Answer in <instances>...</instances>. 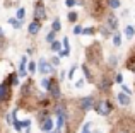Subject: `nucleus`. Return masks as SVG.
Instances as JSON below:
<instances>
[{
	"label": "nucleus",
	"mask_w": 135,
	"mask_h": 133,
	"mask_svg": "<svg viewBox=\"0 0 135 133\" xmlns=\"http://www.w3.org/2000/svg\"><path fill=\"white\" fill-rule=\"evenodd\" d=\"M94 111L99 116H108L113 111V103L109 99H99V101H96V104H94Z\"/></svg>",
	"instance_id": "f257e3e1"
},
{
	"label": "nucleus",
	"mask_w": 135,
	"mask_h": 133,
	"mask_svg": "<svg viewBox=\"0 0 135 133\" xmlns=\"http://www.w3.org/2000/svg\"><path fill=\"white\" fill-rule=\"evenodd\" d=\"M94 104H96V97L94 96H86L79 101V108L82 113H87L89 109H94Z\"/></svg>",
	"instance_id": "f03ea898"
},
{
	"label": "nucleus",
	"mask_w": 135,
	"mask_h": 133,
	"mask_svg": "<svg viewBox=\"0 0 135 133\" xmlns=\"http://www.w3.org/2000/svg\"><path fill=\"white\" fill-rule=\"evenodd\" d=\"M46 19V9H45V3L43 0H38L34 3V21H45Z\"/></svg>",
	"instance_id": "7ed1b4c3"
},
{
	"label": "nucleus",
	"mask_w": 135,
	"mask_h": 133,
	"mask_svg": "<svg viewBox=\"0 0 135 133\" xmlns=\"http://www.w3.org/2000/svg\"><path fill=\"white\" fill-rule=\"evenodd\" d=\"M38 70H40V73H41V75H46V73L55 72V66L50 63V62H46L45 58H41V60L38 62Z\"/></svg>",
	"instance_id": "20e7f679"
},
{
	"label": "nucleus",
	"mask_w": 135,
	"mask_h": 133,
	"mask_svg": "<svg viewBox=\"0 0 135 133\" xmlns=\"http://www.w3.org/2000/svg\"><path fill=\"white\" fill-rule=\"evenodd\" d=\"M10 94H12V90H10V85L9 84H0V104L2 103H7V101L10 99Z\"/></svg>",
	"instance_id": "39448f33"
},
{
	"label": "nucleus",
	"mask_w": 135,
	"mask_h": 133,
	"mask_svg": "<svg viewBox=\"0 0 135 133\" xmlns=\"http://www.w3.org/2000/svg\"><path fill=\"white\" fill-rule=\"evenodd\" d=\"M111 85H113V80L108 79V77H103L101 80H98V89L101 90V92H109Z\"/></svg>",
	"instance_id": "423d86ee"
},
{
	"label": "nucleus",
	"mask_w": 135,
	"mask_h": 133,
	"mask_svg": "<svg viewBox=\"0 0 135 133\" xmlns=\"http://www.w3.org/2000/svg\"><path fill=\"white\" fill-rule=\"evenodd\" d=\"M48 92L51 94V97H55L56 101L62 97V90H60V85H58V82H56V79H51V87H50Z\"/></svg>",
	"instance_id": "0eeeda50"
},
{
	"label": "nucleus",
	"mask_w": 135,
	"mask_h": 133,
	"mask_svg": "<svg viewBox=\"0 0 135 133\" xmlns=\"http://www.w3.org/2000/svg\"><path fill=\"white\" fill-rule=\"evenodd\" d=\"M40 130L43 131V133H48V131H51L53 130V120L51 118H45V120H41V123H40Z\"/></svg>",
	"instance_id": "6e6552de"
},
{
	"label": "nucleus",
	"mask_w": 135,
	"mask_h": 133,
	"mask_svg": "<svg viewBox=\"0 0 135 133\" xmlns=\"http://www.w3.org/2000/svg\"><path fill=\"white\" fill-rule=\"evenodd\" d=\"M40 29H41L40 21H33V22H29V26H27V33H29L31 36H36V34L40 33Z\"/></svg>",
	"instance_id": "1a4fd4ad"
},
{
	"label": "nucleus",
	"mask_w": 135,
	"mask_h": 133,
	"mask_svg": "<svg viewBox=\"0 0 135 133\" xmlns=\"http://www.w3.org/2000/svg\"><path fill=\"white\" fill-rule=\"evenodd\" d=\"M116 97H118V103H120V106H123V108H125V106H130V103H132L130 96H128V94H125L123 90H122V92H118V94H116Z\"/></svg>",
	"instance_id": "9d476101"
},
{
	"label": "nucleus",
	"mask_w": 135,
	"mask_h": 133,
	"mask_svg": "<svg viewBox=\"0 0 135 133\" xmlns=\"http://www.w3.org/2000/svg\"><path fill=\"white\" fill-rule=\"evenodd\" d=\"M106 27L111 29V31H115L116 27H118V19L115 17V14H109L108 16V19H106Z\"/></svg>",
	"instance_id": "9b49d317"
},
{
	"label": "nucleus",
	"mask_w": 135,
	"mask_h": 133,
	"mask_svg": "<svg viewBox=\"0 0 135 133\" xmlns=\"http://www.w3.org/2000/svg\"><path fill=\"white\" fill-rule=\"evenodd\" d=\"M26 66H27V58L22 57V58H21V63H19V75H21V77H26V75H27Z\"/></svg>",
	"instance_id": "f8f14e48"
},
{
	"label": "nucleus",
	"mask_w": 135,
	"mask_h": 133,
	"mask_svg": "<svg viewBox=\"0 0 135 133\" xmlns=\"http://www.w3.org/2000/svg\"><path fill=\"white\" fill-rule=\"evenodd\" d=\"M40 85L43 87L46 92H48V90H50V87H51V79H48V77H43V79L40 80Z\"/></svg>",
	"instance_id": "ddd939ff"
},
{
	"label": "nucleus",
	"mask_w": 135,
	"mask_h": 133,
	"mask_svg": "<svg viewBox=\"0 0 135 133\" xmlns=\"http://www.w3.org/2000/svg\"><path fill=\"white\" fill-rule=\"evenodd\" d=\"M5 84H9V85H17V84H19V75H17V73H10Z\"/></svg>",
	"instance_id": "4468645a"
},
{
	"label": "nucleus",
	"mask_w": 135,
	"mask_h": 133,
	"mask_svg": "<svg viewBox=\"0 0 135 133\" xmlns=\"http://www.w3.org/2000/svg\"><path fill=\"white\" fill-rule=\"evenodd\" d=\"M9 24L14 27V29H21V26H22V21H19L17 17H10V19H9Z\"/></svg>",
	"instance_id": "2eb2a0df"
},
{
	"label": "nucleus",
	"mask_w": 135,
	"mask_h": 133,
	"mask_svg": "<svg viewBox=\"0 0 135 133\" xmlns=\"http://www.w3.org/2000/svg\"><path fill=\"white\" fill-rule=\"evenodd\" d=\"M82 72H84V75H86L87 82H92V73H91V70H89V65H82Z\"/></svg>",
	"instance_id": "dca6fc26"
},
{
	"label": "nucleus",
	"mask_w": 135,
	"mask_h": 133,
	"mask_svg": "<svg viewBox=\"0 0 135 133\" xmlns=\"http://www.w3.org/2000/svg\"><path fill=\"white\" fill-rule=\"evenodd\" d=\"M60 29H62V22H60V19L56 17V19H53V22H51V31H55V33H58Z\"/></svg>",
	"instance_id": "f3484780"
},
{
	"label": "nucleus",
	"mask_w": 135,
	"mask_h": 133,
	"mask_svg": "<svg viewBox=\"0 0 135 133\" xmlns=\"http://www.w3.org/2000/svg\"><path fill=\"white\" fill-rule=\"evenodd\" d=\"M50 46H51V51H56V53H60V51L63 50V48H62V43H60V41H56V39L53 41Z\"/></svg>",
	"instance_id": "a211bd4d"
},
{
	"label": "nucleus",
	"mask_w": 135,
	"mask_h": 133,
	"mask_svg": "<svg viewBox=\"0 0 135 133\" xmlns=\"http://www.w3.org/2000/svg\"><path fill=\"white\" fill-rule=\"evenodd\" d=\"M67 17H69V22H72V24H74V22H77V19H79V14H77L75 10H70Z\"/></svg>",
	"instance_id": "6ab92c4d"
},
{
	"label": "nucleus",
	"mask_w": 135,
	"mask_h": 133,
	"mask_svg": "<svg viewBox=\"0 0 135 133\" xmlns=\"http://www.w3.org/2000/svg\"><path fill=\"white\" fill-rule=\"evenodd\" d=\"M125 36L127 38H133L135 36V27L133 26H125Z\"/></svg>",
	"instance_id": "aec40b11"
},
{
	"label": "nucleus",
	"mask_w": 135,
	"mask_h": 133,
	"mask_svg": "<svg viewBox=\"0 0 135 133\" xmlns=\"http://www.w3.org/2000/svg\"><path fill=\"white\" fill-rule=\"evenodd\" d=\"M113 44H115V46H120V44H122V34L120 33L113 34Z\"/></svg>",
	"instance_id": "412c9836"
},
{
	"label": "nucleus",
	"mask_w": 135,
	"mask_h": 133,
	"mask_svg": "<svg viewBox=\"0 0 135 133\" xmlns=\"http://www.w3.org/2000/svg\"><path fill=\"white\" fill-rule=\"evenodd\" d=\"M24 16H26V9H24V7H19V9H17V12H16V17L19 21H22Z\"/></svg>",
	"instance_id": "4be33fe9"
},
{
	"label": "nucleus",
	"mask_w": 135,
	"mask_h": 133,
	"mask_svg": "<svg viewBox=\"0 0 135 133\" xmlns=\"http://www.w3.org/2000/svg\"><path fill=\"white\" fill-rule=\"evenodd\" d=\"M55 38H56V33H55V31H50V33L46 34V43L51 44L53 41H55Z\"/></svg>",
	"instance_id": "5701e85b"
},
{
	"label": "nucleus",
	"mask_w": 135,
	"mask_h": 133,
	"mask_svg": "<svg viewBox=\"0 0 135 133\" xmlns=\"http://www.w3.org/2000/svg\"><path fill=\"white\" fill-rule=\"evenodd\" d=\"M94 33H96L94 27H84V29H82V34H84V36H94Z\"/></svg>",
	"instance_id": "b1692460"
},
{
	"label": "nucleus",
	"mask_w": 135,
	"mask_h": 133,
	"mask_svg": "<svg viewBox=\"0 0 135 133\" xmlns=\"http://www.w3.org/2000/svg\"><path fill=\"white\" fill-rule=\"evenodd\" d=\"M108 5L115 10V9H118V7H120V0H108Z\"/></svg>",
	"instance_id": "393cba45"
},
{
	"label": "nucleus",
	"mask_w": 135,
	"mask_h": 133,
	"mask_svg": "<svg viewBox=\"0 0 135 133\" xmlns=\"http://www.w3.org/2000/svg\"><path fill=\"white\" fill-rule=\"evenodd\" d=\"M75 70H77V65H72V68L67 72V77H69V80H72V79H74V73H75Z\"/></svg>",
	"instance_id": "a878e982"
},
{
	"label": "nucleus",
	"mask_w": 135,
	"mask_h": 133,
	"mask_svg": "<svg viewBox=\"0 0 135 133\" xmlns=\"http://www.w3.org/2000/svg\"><path fill=\"white\" fill-rule=\"evenodd\" d=\"M27 66H29V73H34L38 70V63H34V62H29V65H27Z\"/></svg>",
	"instance_id": "bb28decb"
},
{
	"label": "nucleus",
	"mask_w": 135,
	"mask_h": 133,
	"mask_svg": "<svg viewBox=\"0 0 135 133\" xmlns=\"http://www.w3.org/2000/svg\"><path fill=\"white\" fill-rule=\"evenodd\" d=\"M91 126H92V123H91V121H87V123L84 125V128H82V133H92L91 131Z\"/></svg>",
	"instance_id": "cd10ccee"
},
{
	"label": "nucleus",
	"mask_w": 135,
	"mask_h": 133,
	"mask_svg": "<svg viewBox=\"0 0 135 133\" xmlns=\"http://www.w3.org/2000/svg\"><path fill=\"white\" fill-rule=\"evenodd\" d=\"M77 3H80V2H77V0H65V5L67 7H75Z\"/></svg>",
	"instance_id": "c85d7f7f"
},
{
	"label": "nucleus",
	"mask_w": 135,
	"mask_h": 133,
	"mask_svg": "<svg viewBox=\"0 0 135 133\" xmlns=\"http://www.w3.org/2000/svg\"><path fill=\"white\" fill-rule=\"evenodd\" d=\"M50 63H51L53 66H58V65H60V58H58V57H53L51 60H50Z\"/></svg>",
	"instance_id": "c756f323"
},
{
	"label": "nucleus",
	"mask_w": 135,
	"mask_h": 133,
	"mask_svg": "<svg viewBox=\"0 0 135 133\" xmlns=\"http://www.w3.org/2000/svg\"><path fill=\"white\" fill-rule=\"evenodd\" d=\"M62 46H63V50H70V46H69V38H63V39H62Z\"/></svg>",
	"instance_id": "7c9ffc66"
},
{
	"label": "nucleus",
	"mask_w": 135,
	"mask_h": 133,
	"mask_svg": "<svg viewBox=\"0 0 135 133\" xmlns=\"http://www.w3.org/2000/svg\"><path fill=\"white\" fill-rule=\"evenodd\" d=\"M115 82H116V84H120V85L123 84V75H122V73H116V77H115Z\"/></svg>",
	"instance_id": "2f4dec72"
},
{
	"label": "nucleus",
	"mask_w": 135,
	"mask_h": 133,
	"mask_svg": "<svg viewBox=\"0 0 135 133\" xmlns=\"http://www.w3.org/2000/svg\"><path fill=\"white\" fill-rule=\"evenodd\" d=\"M115 133H130L127 128H123V126H116L115 128Z\"/></svg>",
	"instance_id": "473e14b6"
},
{
	"label": "nucleus",
	"mask_w": 135,
	"mask_h": 133,
	"mask_svg": "<svg viewBox=\"0 0 135 133\" xmlns=\"http://www.w3.org/2000/svg\"><path fill=\"white\" fill-rule=\"evenodd\" d=\"M122 90H123V92H125V94H128V96H130V94H132V90H130V87H127L125 84H122Z\"/></svg>",
	"instance_id": "72a5a7b5"
},
{
	"label": "nucleus",
	"mask_w": 135,
	"mask_h": 133,
	"mask_svg": "<svg viewBox=\"0 0 135 133\" xmlns=\"http://www.w3.org/2000/svg\"><path fill=\"white\" fill-rule=\"evenodd\" d=\"M84 84H86V82H84V79H80L79 82H75V89H82V87H84Z\"/></svg>",
	"instance_id": "f704fd0d"
},
{
	"label": "nucleus",
	"mask_w": 135,
	"mask_h": 133,
	"mask_svg": "<svg viewBox=\"0 0 135 133\" xmlns=\"http://www.w3.org/2000/svg\"><path fill=\"white\" fill-rule=\"evenodd\" d=\"M22 128H31V120H22Z\"/></svg>",
	"instance_id": "c9c22d12"
},
{
	"label": "nucleus",
	"mask_w": 135,
	"mask_h": 133,
	"mask_svg": "<svg viewBox=\"0 0 135 133\" xmlns=\"http://www.w3.org/2000/svg\"><path fill=\"white\" fill-rule=\"evenodd\" d=\"M74 34H82V26H75L74 27Z\"/></svg>",
	"instance_id": "e433bc0d"
},
{
	"label": "nucleus",
	"mask_w": 135,
	"mask_h": 133,
	"mask_svg": "<svg viewBox=\"0 0 135 133\" xmlns=\"http://www.w3.org/2000/svg\"><path fill=\"white\" fill-rule=\"evenodd\" d=\"M58 55H60V57H69V55H70V50H62Z\"/></svg>",
	"instance_id": "4c0bfd02"
},
{
	"label": "nucleus",
	"mask_w": 135,
	"mask_h": 133,
	"mask_svg": "<svg viewBox=\"0 0 135 133\" xmlns=\"http://www.w3.org/2000/svg\"><path fill=\"white\" fill-rule=\"evenodd\" d=\"M3 38V29H0V39Z\"/></svg>",
	"instance_id": "58836bf2"
},
{
	"label": "nucleus",
	"mask_w": 135,
	"mask_h": 133,
	"mask_svg": "<svg viewBox=\"0 0 135 133\" xmlns=\"http://www.w3.org/2000/svg\"><path fill=\"white\" fill-rule=\"evenodd\" d=\"M26 133H31V131H29V128H27V131H26Z\"/></svg>",
	"instance_id": "ea45409f"
},
{
	"label": "nucleus",
	"mask_w": 135,
	"mask_h": 133,
	"mask_svg": "<svg viewBox=\"0 0 135 133\" xmlns=\"http://www.w3.org/2000/svg\"><path fill=\"white\" fill-rule=\"evenodd\" d=\"M48 133H55V131H48Z\"/></svg>",
	"instance_id": "a19ab883"
}]
</instances>
